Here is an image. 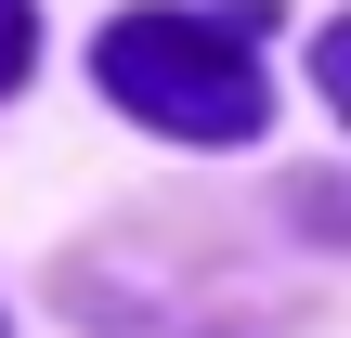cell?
Listing matches in <instances>:
<instances>
[{"label":"cell","mask_w":351,"mask_h":338,"mask_svg":"<svg viewBox=\"0 0 351 338\" xmlns=\"http://www.w3.org/2000/svg\"><path fill=\"white\" fill-rule=\"evenodd\" d=\"M26 52H39V0H0V91L26 78Z\"/></svg>","instance_id":"3"},{"label":"cell","mask_w":351,"mask_h":338,"mask_svg":"<svg viewBox=\"0 0 351 338\" xmlns=\"http://www.w3.org/2000/svg\"><path fill=\"white\" fill-rule=\"evenodd\" d=\"M247 26H261V0H234V13H117V26L91 39L104 104H130V117L169 130V143H247V130L274 117V91H261V65H247Z\"/></svg>","instance_id":"1"},{"label":"cell","mask_w":351,"mask_h":338,"mask_svg":"<svg viewBox=\"0 0 351 338\" xmlns=\"http://www.w3.org/2000/svg\"><path fill=\"white\" fill-rule=\"evenodd\" d=\"M313 78H326V104L351 117V13H326V39H313Z\"/></svg>","instance_id":"2"}]
</instances>
